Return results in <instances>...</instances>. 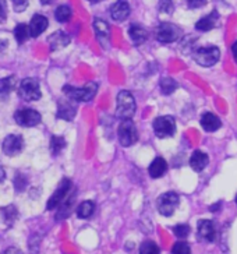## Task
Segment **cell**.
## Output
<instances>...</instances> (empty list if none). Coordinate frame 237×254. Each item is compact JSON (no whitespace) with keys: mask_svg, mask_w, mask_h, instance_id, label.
Here are the masks:
<instances>
[{"mask_svg":"<svg viewBox=\"0 0 237 254\" xmlns=\"http://www.w3.org/2000/svg\"><path fill=\"white\" fill-rule=\"evenodd\" d=\"M48 18L45 15L35 14L32 17L30 23V31H31V37L37 38L39 37L42 32H44L46 28H48Z\"/></svg>","mask_w":237,"mask_h":254,"instance_id":"cell-15","label":"cell"},{"mask_svg":"<svg viewBox=\"0 0 237 254\" xmlns=\"http://www.w3.org/2000/svg\"><path fill=\"white\" fill-rule=\"evenodd\" d=\"M168 171V164L163 158H155L154 162L149 165V176L154 178V179H158V178H162L163 175Z\"/></svg>","mask_w":237,"mask_h":254,"instance_id":"cell-21","label":"cell"},{"mask_svg":"<svg viewBox=\"0 0 237 254\" xmlns=\"http://www.w3.org/2000/svg\"><path fill=\"white\" fill-rule=\"evenodd\" d=\"M94 211H95V202L87 200V201H82L78 205L77 215H78V218H81V219H87V218H89L94 214Z\"/></svg>","mask_w":237,"mask_h":254,"instance_id":"cell-25","label":"cell"},{"mask_svg":"<svg viewBox=\"0 0 237 254\" xmlns=\"http://www.w3.org/2000/svg\"><path fill=\"white\" fill-rule=\"evenodd\" d=\"M14 187L17 191H24V189L27 187V178L22 173H17L15 175Z\"/></svg>","mask_w":237,"mask_h":254,"instance_id":"cell-34","label":"cell"},{"mask_svg":"<svg viewBox=\"0 0 237 254\" xmlns=\"http://www.w3.org/2000/svg\"><path fill=\"white\" fill-rule=\"evenodd\" d=\"M201 126L202 128L205 130V131H209V133H212V131H216V130H219L221 126H222V122L221 119L215 116L214 113H204L202 115V118H201Z\"/></svg>","mask_w":237,"mask_h":254,"instance_id":"cell-16","label":"cell"},{"mask_svg":"<svg viewBox=\"0 0 237 254\" xmlns=\"http://www.w3.org/2000/svg\"><path fill=\"white\" fill-rule=\"evenodd\" d=\"M66 147V140L63 137H59V135H53L51 138V152L53 155H58L60 154L63 148Z\"/></svg>","mask_w":237,"mask_h":254,"instance_id":"cell-29","label":"cell"},{"mask_svg":"<svg viewBox=\"0 0 237 254\" xmlns=\"http://www.w3.org/2000/svg\"><path fill=\"white\" fill-rule=\"evenodd\" d=\"M236 204H237V195H236Z\"/></svg>","mask_w":237,"mask_h":254,"instance_id":"cell-44","label":"cell"},{"mask_svg":"<svg viewBox=\"0 0 237 254\" xmlns=\"http://www.w3.org/2000/svg\"><path fill=\"white\" fill-rule=\"evenodd\" d=\"M198 236L201 239H205L208 242H214L216 238L215 225L212 221L202 219L198 222Z\"/></svg>","mask_w":237,"mask_h":254,"instance_id":"cell-14","label":"cell"},{"mask_svg":"<svg viewBox=\"0 0 237 254\" xmlns=\"http://www.w3.org/2000/svg\"><path fill=\"white\" fill-rule=\"evenodd\" d=\"M135 113V99L128 91H120L118 95L116 118L118 119H131Z\"/></svg>","mask_w":237,"mask_h":254,"instance_id":"cell-2","label":"cell"},{"mask_svg":"<svg viewBox=\"0 0 237 254\" xmlns=\"http://www.w3.org/2000/svg\"><path fill=\"white\" fill-rule=\"evenodd\" d=\"M94 30L97 34L98 42L104 46L105 49H108L109 42H111V28H109L108 23L105 20H101V18H95L94 20Z\"/></svg>","mask_w":237,"mask_h":254,"instance_id":"cell-12","label":"cell"},{"mask_svg":"<svg viewBox=\"0 0 237 254\" xmlns=\"http://www.w3.org/2000/svg\"><path fill=\"white\" fill-rule=\"evenodd\" d=\"M195 62L202 66V67H211L215 63H218V60L221 58V51L216 46H207V48H200L195 55Z\"/></svg>","mask_w":237,"mask_h":254,"instance_id":"cell-5","label":"cell"},{"mask_svg":"<svg viewBox=\"0 0 237 254\" xmlns=\"http://www.w3.org/2000/svg\"><path fill=\"white\" fill-rule=\"evenodd\" d=\"M154 131L159 138H169L176 133V122L172 116H159L154 120Z\"/></svg>","mask_w":237,"mask_h":254,"instance_id":"cell-4","label":"cell"},{"mask_svg":"<svg viewBox=\"0 0 237 254\" xmlns=\"http://www.w3.org/2000/svg\"><path fill=\"white\" fill-rule=\"evenodd\" d=\"M91 3H99V1H102V0H88Z\"/></svg>","mask_w":237,"mask_h":254,"instance_id":"cell-43","label":"cell"},{"mask_svg":"<svg viewBox=\"0 0 237 254\" xmlns=\"http://www.w3.org/2000/svg\"><path fill=\"white\" fill-rule=\"evenodd\" d=\"M173 233L180 238V239H184L187 238L188 235H190V226L185 224H180V225H176L175 228H173Z\"/></svg>","mask_w":237,"mask_h":254,"instance_id":"cell-32","label":"cell"},{"mask_svg":"<svg viewBox=\"0 0 237 254\" xmlns=\"http://www.w3.org/2000/svg\"><path fill=\"white\" fill-rule=\"evenodd\" d=\"M118 134L120 144L123 147H130V145L135 144L137 140H138V133H137L135 125H134V122L131 119L121 120V123L118 126Z\"/></svg>","mask_w":237,"mask_h":254,"instance_id":"cell-3","label":"cell"},{"mask_svg":"<svg viewBox=\"0 0 237 254\" xmlns=\"http://www.w3.org/2000/svg\"><path fill=\"white\" fill-rule=\"evenodd\" d=\"M18 94L25 101H38L41 98V88L39 82L35 78H24L20 82Z\"/></svg>","mask_w":237,"mask_h":254,"instance_id":"cell-8","label":"cell"},{"mask_svg":"<svg viewBox=\"0 0 237 254\" xmlns=\"http://www.w3.org/2000/svg\"><path fill=\"white\" fill-rule=\"evenodd\" d=\"M178 204H180V197L176 193L169 191V193H163L158 198L156 205H158V211L162 214L163 217H171L178 207Z\"/></svg>","mask_w":237,"mask_h":254,"instance_id":"cell-7","label":"cell"},{"mask_svg":"<svg viewBox=\"0 0 237 254\" xmlns=\"http://www.w3.org/2000/svg\"><path fill=\"white\" fill-rule=\"evenodd\" d=\"M156 39L162 44H172L175 41H178L181 35V30L178 25L171 23H162L158 25L155 31Z\"/></svg>","mask_w":237,"mask_h":254,"instance_id":"cell-6","label":"cell"},{"mask_svg":"<svg viewBox=\"0 0 237 254\" xmlns=\"http://www.w3.org/2000/svg\"><path fill=\"white\" fill-rule=\"evenodd\" d=\"M175 10V6H173V1L172 0H161L159 3V11L163 13V14H172Z\"/></svg>","mask_w":237,"mask_h":254,"instance_id":"cell-35","label":"cell"},{"mask_svg":"<svg viewBox=\"0 0 237 254\" xmlns=\"http://www.w3.org/2000/svg\"><path fill=\"white\" fill-rule=\"evenodd\" d=\"M1 148H3V152L6 155H8V157H15L24 148V140H22L21 135L10 134L4 138Z\"/></svg>","mask_w":237,"mask_h":254,"instance_id":"cell-11","label":"cell"},{"mask_svg":"<svg viewBox=\"0 0 237 254\" xmlns=\"http://www.w3.org/2000/svg\"><path fill=\"white\" fill-rule=\"evenodd\" d=\"M1 211V214H3V217H4V221L7 222L8 225H11L15 221V218H17V209L13 207V205H8L7 208H3L0 209Z\"/></svg>","mask_w":237,"mask_h":254,"instance_id":"cell-31","label":"cell"},{"mask_svg":"<svg viewBox=\"0 0 237 254\" xmlns=\"http://www.w3.org/2000/svg\"><path fill=\"white\" fill-rule=\"evenodd\" d=\"M75 106L70 101H59L58 104V118L63 120H73L75 116Z\"/></svg>","mask_w":237,"mask_h":254,"instance_id":"cell-17","label":"cell"},{"mask_svg":"<svg viewBox=\"0 0 237 254\" xmlns=\"http://www.w3.org/2000/svg\"><path fill=\"white\" fill-rule=\"evenodd\" d=\"M97 91V82H88L82 88H75V87H71V85H64L63 87V92L66 94V97L70 101H74V102H88L95 97Z\"/></svg>","mask_w":237,"mask_h":254,"instance_id":"cell-1","label":"cell"},{"mask_svg":"<svg viewBox=\"0 0 237 254\" xmlns=\"http://www.w3.org/2000/svg\"><path fill=\"white\" fill-rule=\"evenodd\" d=\"M232 53H233V58H235V60H236L237 63V41L233 44V46H232Z\"/></svg>","mask_w":237,"mask_h":254,"instance_id":"cell-40","label":"cell"},{"mask_svg":"<svg viewBox=\"0 0 237 254\" xmlns=\"http://www.w3.org/2000/svg\"><path fill=\"white\" fill-rule=\"evenodd\" d=\"M128 35L131 38L134 45H141L147 41L148 38V32L144 27H141L140 24H133L130 28H128Z\"/></svg>","mask_w":237,"mask_h":254,"instance_id":"cell-20","label":"cell"},{"mask_svg":"<svg viewBox=\"0 0 237 254\" xmlns=\"http://www.w3.org/2000/svg\"><path fill=\"white\" fill-rule=\"evenodd\" d=\"M28 3L30 0H13V4H14V10L17 13H21L25 8L28 7Z\"/></svg>","mask_w":237,"mask_h":254,"instance_id":"cell-36","label":"cell"},{"mask_svg":"<svg viewBox=\"0 0 237 254\" xmlns=\"http://www.w3.org/2000/svg\"><path fill=\"white\" fill-rule=\"evenodd\" d=\"M172 253L173 254H191L190 246L185 243V242H178L173 249H172Z\"/></svg>","mask_w":237,"mask_h":254,"instance_id":"cell-33","label":"cell"},{"mask_svg":"<svg viewBox=\"0 0 237 254\" xmlns=\"http://www.w3.org/2000/svg\"><path fill=\"white\" fill-rule=\"evenodd\" d=\"M1 254H22V252L20 249H17V247H8Z\"/></svg>","mask_w":237,"mask_h":254,"instance_id":"cell-39","label":"cell"},{"mask_svg":"<svg viewBox=\"0 0 237 254\" xmlns=\"http://www.w3.org/2000/svg\"><path fill=\"white\" fill-rule=\"evenodd\" d=\"M140 254H159V247L155 242L147 240L140 246Z\"/></svg>","mask_w":237,"mask_h":254,"instance_id":"cell-30","label":"cell"},{"mask_svg":"<svg viewBox=\"0 0 237 254\" xmlns=\"http://www.w3.org/2000/svg\"><path fill=\"white\" fill-rule=\"evenodd\" d=\"M49 45H51V49L52 51H58V49H61L70 44V37L67 35L66 32L63 31H56L55 34H52L49 37Z\"/></svg>","mask_w":237,"mask_h":254,"instance_id":"cell-18","label":"cell"},{"mask_svg":"<svg viewBox=\"0 0 237 254\" xmlns=\"http://www.w3.org/2000/svg\"><path fill=\"white\" fill-rule=\"evenodd\" d=\"M111 15L115 21H124L130 15V4L127 0H118L111 7Z\"/></svg>","mask_w":237,"mask_h":254,"instance_id":"cell-13","label":"cell"},{"mask_svg":"<svg viewBox=\"0 0 237 254\" xmlns=\"http://www.w3.org/2000/svg\"><path fill=\"white\" fill-rule=\"evenodd\" d=\"M70 189H71V182H70L68 179L61 180V182H60L59 187L56 189V191H55V193L52 194V197L49 198L46 208L48 209L58 208L60 204L64 201V198H66L67 194H68Z\"/></svg>","mask_w":237,"mask_h":254,"instance_id":"cell-10","label":"cell"},{"mask_svg":"<svg viewBox=\"0 0 237 254\" xmlns=\"http://www.w3.org/2000/svg\"><path fill=\"white\" fill-rule=\"evenodd\" d=\"M14 37L18 44H24L31 37L30 25H27V24H18L14 28Z\"/></svg>","mask_w":237,"mask_h":254,"instance_id":"cell-26","label":"cell"},{"mask_svg":"<svg viewBox=\"0 0 237 254\" xmlns=\"http://www.w3.org/2000/svg\"><path fill=\"white\" fill-rule=\"evenodd\" d=\"M185 1H187L188 7L191 8L202 7V6H205V3H207V0H185Z\"/></svg>","mask_w":237,"mask_h":254,"instance_id":"cell-38","label":"cell"},{"mask_svg":"<svg viewBox=\"0 0 237 254\" xmlns=\"http://www.w3.org/2000/svg\"><path fill=\"white\" fill-rule=\"evenodd\" d=\"M159 87H161V91H162L165 95H171V94H173L175 91L178 90V82L175 81L173 78H171V77H165V78H162L161 80V82H159Z\"/></svg>","mask_w":237,"mask_h":254,"instance_id":"cell-27","label":"cell"},{"mask_svg":"<svg viewBox=\"0 0 237 254\" xmlns=\"http://www.w3.org/2000/svg\"><path fill=\"white\" fill-rule=\"evenodd\" d=\"M218 20H219V14H218V11H212L211 14L205 15L204 18H201L198 23L195 24V28L198 31H209L212 30L214 27L218 23Z\"/></svg>","mask_w":237,"mask_h":254,"instance_id":"cell-22","label":"cell"},{"mask_svg":"<svg viewBox=\"0 0 237 254\" xmlns=\"http://www.w3.org/2000/svg\"><path fill=\"white\" fill-rule=\"evenodd\" d=\"M15 75H10V77H6V78H1L0 80V98L4 99V98L8 97V94L15 88Z\"/></svg>","mask_w":237,"mask_h":254,"instance_id":"cell-23","label":"cell"},{"mask_svg":"<svg viewBox=\"0 0 237 254\" xmlns=\"http://www.w3.org/2000/svg\"><path fill=\"white\" fill-rule=\"evenodd\" d=\"M4 179H6V172H4V169L0 166V183H1Z\"/></svg>","mask_w":237,"mask_h":254,"instance_id":"cell-41","label":"cell"},{"mask_svg":"<svg viewBox=\"0 0 237 254\" xmlns=\"http://www.w3.org/2000/svg\"><path fill=\"white\" fill-rule=\"evenodd\" d=\"M7 18V1L0 0V24L4 23Z\"/></svg>","mask_w":237,"mask_h":254,"instance_id":"cell-37","label":"cell"},{"mask_svg":"<svg viewBox=\"0 0 237 254\" xmlns=\"http://www.w3.org/2000/svg\"><path fill=\"white\" fill-rule=\"evenodd\" d=\"M15 122L22 127H34L41 123V115L34 111V109H30V108H25V109H20L17 111L14 115Z\"/></svg>","mask_w":237,"mask_h":254,"instance_id":"cell-9","label":"cell"},{"mask_svg":"<svg viewBox=\"0 0 237 254\" xmlns=\"http://www.w3.org/2000/svg\"><path fill=\"white\" fill-rule=\"evenodd\" d=\"M74 198H75V194H71L67 200L60 204L59 207V212H58V215H56V219L60 221V219H64L70 215V211L73 208V202H74Z\"/></svg>","mask_w":237,"mask_h":254,"instance_id":"cell-24","label":"cell"},{"mask_svg":"<svg viewBox=\"0 0 237 254\" xmlns=\"http://www.w3.org/2000/svg\"><path fill=\"white\" fill-rule=\"evenodd\" d=\"M208 162H209V158L202 151H194L193 155L190 158V166L193 168V171H195V172H201L202 169H205Z\"/></svg>","mask_w":237,"mask_h":254,"instance_id":"cell-19","label":"cell"},{"mask_svg":"<svg viewBox=\"0 0 237 254\" xmlns=\"http://www.w3.org/2000/svg\"><path fill=\"white\" fill-rule=\"evenodd\" d=\"M55 17H56V20L59 23H67L71 18V8L66 6V4L59 6V7L56 8V11H55Z\"/></svg>","mask_w":237,"mask_h":254,"instance_id":"cell-28","label":"cell"},{"mask_svg":"<svg viewBox=\"0 0 237 254\" xmlns=\"http://www.w3.org/2000/svg\"><path fill=\"white\" fill-rule=\"evenodd\" d=\"M51 1H52V0H41V3H42V4H49Z\"/></svg>","mask_w":237,"mask_h":254,"instance_id":"cell-42","label":"cell"}]
</instances>
